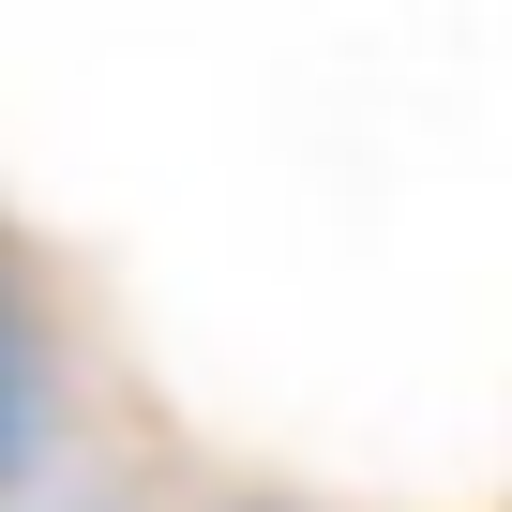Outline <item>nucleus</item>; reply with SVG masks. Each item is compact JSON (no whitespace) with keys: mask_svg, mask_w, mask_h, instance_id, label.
<instances>
[{"mask_svg":"<svg viewBox=\"0 0 512 512\" xmlns=\"http://www.w3.org/2000/svg\"><path fill=\"white\" fill-rule=\"evenodd\" d=\"M46 467V317L0 287V497Z\"/></svg>","mask_w":512,"mask_h":512,"instance_id":"nucleus-1","label":"nucleus"}]
</instances>
